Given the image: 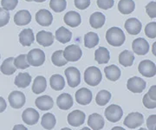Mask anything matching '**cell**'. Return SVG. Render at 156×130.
<instances>
[{
	"label": "cell",
	"mask_w": 156,
	"mask_h": 130,
	"mask_svg": "<svg viewBox=\"0 0 156 130\" xmlns=\"http://www.w3.org/2000/svg\"><path fill=\"white\" fill-rule=\"evenodd\" d=\"M63 21L67 25L72 27V28H75V27H77L81 24L82 18H81V16H80V14L78 12L71 11V12H67L64 15Z\"/></svg>",
	"instance_id": "obj_18"
},
{
	"label": "cell",
	"mask_w": 156,
	"mask_h": 130,
	"mask_svg": "<svg viewBox=\"0 0 156 130\" xmlns=\"http://www.w3.org/2000/svg\"><path fill=\"white\" fill-rule=\"evenodd\" d=\"M14 65L16 68L19 69H28L30 67V64L27 61L26 55L22 54V55H19L16 58H14Z\"/></svg>",
	"instance_id": "obj_39"
},
{
	"label": "cell",
	"mask_w": 156,
	"mask_h": 130,
	"mask_svg": "<svg viewBox=\"0 0 156 130\" xmlns=\"http://www.w3.org/2000/svg\"><path fill=\"white\" fill-rule=\"evenodd\" d=\"M105 76L108 80L112 82H115L121 77V69L116 65H109L104 68Z\"/></svg>",
	"instance_id": "obj_31"
},
{
	"label": "cell",
	"mask_w": 156,
	"mask_h": 130,
	"mask_svg": "<svg viewBox=\"0 0 156 130\" xmlns=\"http://www.w3.org/2000/svg\"><path fill=\"white\" fill-rule=\"evenodd\" d=\"M127 88L132 93H141L146 89V82L138 76H134L128 79Z\"/></svg>",
	"instance_id": "obj_11"
},
{
	"label": "cell",
	"mask_w": 156,
	"mask_h": 130,
	"mask_svg": "<svg viewBox=\"0 0 156 130\" xmlns=\"http://www.w3.org/2000/svg\"><path fill=\"white\" fill-rule=\"evenodd\" d=\"M12 130H28V129H27V128H25L23 125L17 124L14 126V128H13V129Z\"/></svg>",
	"instance_id": "obj_50"
},
{
	"label": "cell",
	"mask_w": 156,
	"mask_h": 130,
	"mask_svg": "<svg viewBox=\"0 0 156 130\" xmlns=\"http://www.w3.org/2000/svg\"><path fill=\"white\" fill-rule=\"evenodd\" d=\"M139 72L145 77H153L156 75V66L150 60H143L138 66Z\"/></svg>",
	"instance_id": "obj_8"
},
{
	"label": "cell",
	"mask_w": 156,
	"mask_h": 130,
	"mask_svg": "<svg viewBox=\"0 0 156 130\" xmlns=\"http://www.w3.org/2000/svg\"><path fill=\"white\" fill-rule=\"evenodd\" d=\"M31 15L27 10H22L17 12L14 16V22L18 26H24L30 23Z\"/></svg>",
	"instance_id": "obj_21"
},
{
	"label": "cell",
	"mask_w": 156,
	"mask_h": 130,
	"mask_svg": "<svg viewBox=\"0 0 156 130\" xmlns=\"http://www.w3.org/2000/svg\"><path fill=\"white\" fill-rule=\"evenodd\" d=\"M90 5V0H75V6L79 10H85Z\"/></svg>",
	"instance_id": "obj_46"
},
{
	"label": "cell",
	"mask_w": 156,
	"mask_h": 130,
	"mask_svg": "<svg viewBox=\"0 0 156 130\" xmlns=\"http://www.w3.org/2000/svg\"><path fill=\"white\" fill-rule=\"evenodd\" d=\"M111 130H126L125 128H121V127H115V128H113Z\"/></svg>",
	"instance_id": "obj_51"
},
{
	"label": "cell",
	"mask_w": 156,
	"mask_h": 130,
	"mask_svg": "<svg viewBox=\"0 0 156 130\" xmlns=\"http://www.w3.org/2000/svg\"><path fill=\"white\" fill-rule=\"evenodd\" d=\"M80 130H91L89 128H82V129Z\"/></svg>",
	"instance_id": "obj_54"
},
{
	"label": "cell",
	"mask_w": 156,
	"mask_h": 130,
	"mask_svg": "<svg viewBox=\"0 0 156 130\" xmlns=\"http://www.w3.org/2000/svg\"><path fill=\"white\" fill-rule=\"evenodd\" d=\"M25 1H27V2H31L32 0H25Z\"/></svg>",
	"instance_id": "obj_57"
},
{
	"label": "cell",
	"mask_w": 156,
	"mask_h": 130,
	"mask_svg": "<svg viewBox=\"0 0 156 130\" xmlns=\"http://www.w3.org/2000/svg\"><path fill=\"white\" fill-rule=\"evenodd\" d=\"M142 102L144 104L147 108H149V109H154L156 107V101H153L151 99L150 97L148 96L147 94H146L144 97H143V100H142Z\"/></svg>",
	"instance_id": "obj_45"
},
{
	"label": "cell",
	"mask_w": 156,
	"mask_h": 130,
	"mask_svg": "<svg viewBox=\"0 0 156 130\" xmlns=\"http://www.w3.org/2000/svg\"><path fill=\"white\" fill-rule=\"evenodd\" d=\"M102 79V75L100 69L95 66L89 67L84 72V81L89 86L95 87L100 83Z\"/></svg>",
	"instance_id": "obj_2"
},
{
	"label": "cell",
	"mask_w": 156,
	"mask_h": 130,
	"mask_svg": "<svg viewBox=\"0 0 156 130\" xmlns=\"http://www.w3.org/2000/svg\"><path fill=\"white\" fill-rule=\"evenodd\" d=\"M146 12L147 14L151 17L154 18L156 17V3L155 2H150L146 5Z\"/></svg>",
	"instance_id": "obj_44"
},
{
	"label": "cell",
	"mask_w": 156,
	"mask_h": 130,
	"mask_svg": "<svg viewBox=\"0 0 156 130\" xmlns=\"http://www.w3.org/2000/svg\"><path fill=\"white\" fill-rule=\"evenodd\" d=\"M64 74L67 78L68 84L71 88H76L81 83V73L76 67H69L65 69Z\"/></svg>",
	"instance_id": "obj_6"
},
{
	"label": "cell",
	"mask_w": 156,
	"mask_h": 130,
	"mask_svg": "<svg viewBox=\"0 0 156 130\" xmlns=\"http://www.w3.org/2000/svg\"><path fill=\"white\" fill-rule=\"evenodd\" d=\"M36 21L41 26L48 27L52 23L53 16L48 10H40L36 14Z\"/></svg>",
	"instance_id": "obj_15"
},
{
	"label": "cell",
	"mask_w": 156,
	"mask_h": 130,
	"mask_svg": "<svg viewBox=\"0 0 156 130\" xmlns=\"http://www.w3.org/2000/svg\"><path fill=\"white\" fill-rule=\"evenodd\" d=\"M40 115L39 113L32 107H29L26 108L22 114L23 121H24V123L28 125H35L38 122V120Z\"/></svg>",
	"instance_id": "obj_13"
},
{
	"label": "cell",
	"mask_w": 156,
	"mask_h": 130,
	"mask_svg": "<svg viewBox=\"0 0 156 130\" xmlns=\"http://www.w3.org/2000/svg\"><path fill=\"white\" fill-rule=\"evenodd\" d=\"M29 64L34 67H39L45 62V54L40 49H33L26 55Z\"/></svg>",
	"instance_id": "obj_3"
},
{
	"label": "cell",
	"mask_w": 156,
	"mask_h": 130,
	"mask_svg": "<svg viewBox=\"0 0 156 130\" xmlns=\"http://www.w3.org/2000/svg\"><path fill=\"white\" fill-rule=\"evenodd\" d=\"M114 0H97V6L101 10H108L114 6Z\"/></svg>",
	"instance_id": "obj_43"
},
{
	"label": "cell",
	"mask_w": 156,
	"mask_h": 130,
	"mask_svg": "<svg viewBox=\"0 0 156 130\" xmlns=\"http://www.w3.org/2000/svg\"><path fill=\"white\" fill-rule=\"evenodd\" d=\"M16 69L17 68L14 65V57H9V58L5 59L0 67L1 72L6 76L13 75L16 72Z\"/></svg>",
	"instance_id": "obj_27"
},
{
	"label": "cell",
	"mask_w": 156,
	"mask_h": 130,
	"mask_svg": "<svg viewBox=\"0 0 156 130\" xmlns=\"http://www.w3.org/2000/svg\"><path fill=\"white\" fill-rule=\"evenodd\" d=\"M155 45H156V43H154V44H153V53H154V55L155 56L156 53H155Z\"/></svg>",
	"instance_id": "obj_52"
},
{
	"label": "cell",
	"mask_w": 156,
	"mask_h": 130,
	"mask_svg": "<svg viewBox=\"0 0 156 130\" xmlns=\"http://www.w3.org/2000/svg\"><path fill=\"white\" fill-rule=\"evenodd\" d=\"M8 100L13 108H21L26 102L25 96L21 91H12L8 96Z\"/></svg>",
	"instance_id": "obj_9"
},
{
	"label": "cell",
	"mask_w": 156,
	"mask_h": 130,
	"mask_svg": "<svg viewBox=\"0 0 156 130\" xmlns=\"http://www.w3.org/2000/svg\"><path fill=\"white\" fill-rule=\"evenodd\" d=\"M126 39L125 34L122 29L118 27H112L107 30L106 40L108 44L115 47H120L124 44Z\"/></svg>",
	"instance_id": "obj_1"
},
{
	"label": "cell",
	"mask_w": 156,
	"mask_h": 130,
	"mask_svg": "<svg viewBox=\"0 0 156 130\" xmlns=\"http://www.w3.org/2000/svg\"><path fill=\"white\" fill-rule=\"evenodd\" d=\"M51 61L53 62V64L57 66V67H62L63 65H66L68 62L63 57V51H55L52 54Z\"/></svg>",
	"instance_id": "obj_37"
},
{
	"label": "cell",
	"mask_w": 156,
	"mask_h": 130,
	"mask_svg": "<svg viewBox=\"0 0 156 130\" xmlns=\"http://www.w3.org/2000/svg\"><path fill=\"white\" fill-rule=\"evenodd\" d=\"M50 7L55 12H62L67 7L66 0H50Z\"/></svg>",
	"instance_id": "obj_38"
},
{
	"label": "cell",
	"mask_w": 156,
	"mask_h": 130,
	"mask_svg": "<svg viewBox=\"0 0 156 130\" xmlns=\"http://www.w3.org/2000/svg\"><path fill=\"white\" fill-rule=\"evenodd\" d=\"M111 99V94L108 90H101L96 95L95 102L99 106H105Z\"/></svg>",
	"instance_id": "obj_36"
},
{
	"label": "cell",
	"mask_w": 156,
	"mask_h": 130,
	"mask_svg": "<svg viewBox=\"0 0 156 130\" xmlns=\"http://www.w3.org/2000/svg\"><path fill=\"white\" fill-rule=\"evenodd\" d=\"M106 17L105 16L99 12H94L89 17V23L91 27L94 29H100L105 23Z\"/></svg>",
	"instance_id": "obj_24"
},
{
	"label": "cell",
	"mask_w": 156,
	"mask_h": 130,
	"mask_svg": "<svg viewBox=\"0 0 156 130\" xmlns=\"http://www.w3.org/2000/svg\"><path fill=\"white\" fill-rule=\"evenodd\" d=\"M61 130H71L70 128H62Z\"/></svg>",
	"instance_id": "obj_55"
},
{
	"label": "cell",
	"mask_w": 156,
	"mask_h": 130,
	"mask_svg": "<svg viewBox=\"0 0 156 130\" xmlns=\"http://www.w3.org/2000/svg\"><path fill=\"white\" fill-rule=\"evenodd\" d=\"M86 115L81 110H74L68 115V123L72 127H80L85 121Z\"/></svg>",
	"instance_id": "obj_12"
},
{
	"label": "cell",
	"mask_w": 156,
	"mask_h": 130,
	"mask_svg": "<svg viewBox=\"0 0 156 130\" xmlns=\"http://www.w3.org/2000/svg\"><path fill=\"white\" fill-rule=\"evenodd\" d=\"M35 41L33 30L31 29H24L19 34V42L23 46H30Z\"/></svg>",
	"instance_id": "obj_23"
},
{
	"label": "cell",
	"mask_w": 156,
	"mask_h": 130,
	"mask_svg": "<svg viewBox=\"0 0 156 130\" xmlns=\"http://www.w3.org/2000/svg\"><path fill=\"white\" fill-rule=\"evenodd\" d=\"M144 122V116L143 114L138 112H133L128 114L127 117L124 120V125L129 128L133 129L135 128H139Z\"/></svg>",
	"instance_id": "obj_5"
},
{
	"label": "cell",
	"mask_w": 156,
	"mask_h": 130,
	"mask_svg": "<svg viewBox=\"0 0 156 130\" xmlns=\"http://www.w3.org/2000/svg\"><path fill=\"white\" fill-rule=\"evenodd\" d=\"M31 83V76L29 73H19L17 74V76L15 78L14 83L18 88H22V89H25L28 86H30Z\"/></svg>",
	"instance_id": "obj_28"
},
{
	"label": "cell",
	"mask_w": 156,
	"mask_h": 130,
	"mask_svg": "<svg viewBox=\"0 0 156 130\" xmlns=\"http://www.w3.org/2000/svg\"><path fill=\"white\" fill-rule=\"evenodd\" d=\"M54 36L50 31L41 30L37 34V42L40 45L44 47H49L54 43Z\"/></svg>",
	"instance_id": "obj_17"
},
{
	"label": "cell",
	"mask_w": 156,
	"mask_h": 130,
	"mask_svg": "<svg viewBox=\"0 0 156 130\" xmlns=\"http://www.w3.org/2000/svg\"><path fill=\"white\" fill-rule=\"evenodd\" d=\"M110 59L109 51H108L105 47H100L98 48L95 52V60L99 64H105L108 63Z\"/></svg>",
	"instance_id": "obj_25"
},
{
	"label": "cell",
	"mask_w": 156,
	"mask_h": 130,
	"mask_svg": "<svg viewBox=\"0 0 156 130\" xmlns=\"http://www.w3.org/2000/svg\"><path fill=\"white\" fill-rule=\"evenodd\" d=\"M104 119L99 114L94 113L90 114L88 119V125L93 130H101L104 127Z\"/></svg>",
	"instance_id": "obj_20"
},
{
	"label": "cell",
	"mask_w": 156,
	"mask_h": 130,
	"mask_svg": "<svg viewBox=\"0 0 156 130\" xmlns=\"http://www.w3.org/2000/svg\"><path fill=\"white\" fill-rule=\"evenodd\" d=\"M56 117L53 114L47 113L43 115L42 121H41V125L44 128L47 130L53 129L54 127L56 126Z\"/></svg>",
	"instance_id": "obj_34"
},
{
	"label": "cell",
	"mask_w": 156,
	"mask_h": 130,
	"mask_svg": "<svg viewBox=\"0 0 156 130\" xmlns=\"http://www.w3.org/2000/svg\"><path fill=\"white\" fill-rule=\"evenodd\" d=\"M155 124L156 115L155 114H152L147 120V127L148 128L149 130H155Z\"/></svg>",
	"instance_id": "obj_47"
},
{
	"label": "cell",
	"mask_w": 156,
	"mask_h": 130,
	"mask_svg": "<svg viewBox=\"0 0 156 130\" xmlns=\"http://www.w3.org/2000/svg\"><path fill=\"white\" fill-rule=\"evenodd\" d=\"M105 117L110 122L119 121L123 115V111L122 107L115 104H112L105 109Z\"/></svg>",
	"instance_id": "obj_7"
},
{
	"label": "cell",
	"mask_w": 156,
	"mask_h": 130,
	"mask_svg": "<svg viewBox=\"0 0 156 130\" xmlns=\"http://www.w3.org/2000/svg\"><path fill=\"white\" fill-rule=\"evenodd\" d=\"M32 1H35L37 3H43V2H44L46 0H32Z\"/></svg>",
	"instance_id": "obj_53"
},
{
	"label": "cell",
	"mask_w": 156,
	"mask_h": 130,
	"mask_svg": "<svg viewBox=\"0 0 156 130\" xmlns=\"http://www.w3.org/2000/svg\"><path fill=\"white\" fill-rule=\"evenodd\" d=\"M139 130H147V128H140Z\"/></svg>",
	"instance_id": "obj_56"
},
{
	"label": "cell",
	"mask_w": 156,
	"mask_h": 130,
	"mask_svg": "<svg viewBox=\"0 0 156 130\" xmlns=\"http://www.w3.org/2000/svg\"><path fill=\"white\" fill-rule=\"evenodd\" d=\"M50 83L51 89L54 90L60 91L64 89L65 86V80L62 76L61 75L55 74L53 75L50 79Z\"/></svg>",
	"instance_id": "obj_33"
},
{
	"label": "cell",
	"mask_w": 156,
	"mask_h": 130,
	"mask_svg": "<svg viewBox=\"0 0 156 130\" xmlns=\"http://www.w3.org/2000/svg\"><path fill=\"white\" fill-rule=\"evenodd\" d=\"M135 9V4L133 0H120L118 3V10L122 14H131Z\"/></svg>",
	"instance_id": "obj_26"
},
{
	"label": "cell",
	"mask_w": 156,
	"mask_h": 130,
	"mask_svg": "<svg viewBox=\"0 0 156 130\" xmlns=\"http://www.w3.org/2000/svg\"><path fill=\"white\" fill-rule=\"evenodd\" d=\"M83 56L81 48L76 44L67 46L63 51V57L67 62H76Z\"/></svg>",
	"instance_id": "obj_4"
},
{
	"label": "cell",
	"mask_w": 156,
	"mask_h": 130,
	"mask_svg": "<svg viewBox=\"0 0 156 130\" xmlns=\"http://www.w3.org/2000/svg\"><path fill=\"white\" fill-rule=\"evenodd\" d=\"M148 96L150 97L153 101H156V86L155 85H153L149 89V91L147 93Z\"/></svg>",
	"instance_id": "obj_48"
},
{
	"label": "cell",
	"mask_w": 156,
	"mask_h": 130,
	"mask_svg": "<svg viewBox=\"0 0 156 130\" xmlns=\"http://www.w3.org/2000/svg\"><path fill=\"white\" fill-rule=\"evenodd\" d=\"M71 37H72V32L63 26L57 29V30L56 31V40L62 44L69 43L71 40Z\"/></svg>",
	"instance_id": "obj_32"
},
{
	"label": "cell",
	"mask_w": 156,
	"mask_h": 130,
	"mask_svg": "<svg viewBox=\"0 0 156 130\" xmlns=\"http://www.w3.org/2000/svg\"><path fill=\"white\" fill-rule=\"evenodd\" d=\"M47 88V82L45 77L43 76H38L34 80L33 85H32V91L34 94H41L44 92Z\"/></svg>",
	"instance_id": "obj_29"
},
{
	"label": "cell",
	"mask_w": 156,
	"mask_h": 130,
	"mask_svg": "<svg viewBox=\"0 0 156 130\" xmlns=\"http://www.w3.org/2000/svg\"><path fill=\"white\" fill-rule=\"evenodd\" d=\"M6 107H7V104H6L5 100L0 96V113H3L6 109Z\"/></svg>",
	"instance_id": "obj_49"
},
{
	"label": "cell",
	"mask_w": 156,
	"mask_h": 130,
	"mask_svg": "<svg viewBox=\"0 0 156 130\" xmlns=\"http://www.w3.org/2000/svg\"><path fill=\"white\" fill-rule=\"evenodd\" d=\"M18 4V0H2L1 5L6 11H13Z\"/></svg>",
	"instance_id": "obj_41"
},
{
	"label": "cell",
	"mask_w": 156,
	"mask_h": 130,
	"mask_svg": "<svg viewBox=\"0 0 156 130\" xmlns=\"http://www.w3.org/2000/svg\"><path fill=\"white\" fill-rule=\"evenodd\" d=\"M99 44V37L95 32H88L84 36V45L86 48L92 49Z\"/></svg>",
	"instance_id": "obj_35"
},
{
	"label": "cell",
	"mask_w": 156,
	"mask_h": 130,
	"mask_svg": "<svg viewBox=\"0 0 156 130\" xmlns=\"http://www.w3.org/2000/svg\"><path fill=\"white\" fill-rule=\"evenodd\" d=\"M56 104L62 110H69L74 104L72 96L68 93H63L57 97Z\"/></svg>",
	"instance_id": "obj_19"
},
{
	"label": "cell",
	"mask_w": 156,
	"mask_h": 130,
	"mask_svg": "<svg viewBox=\"0 0 156 130\" xmlns=\"http://www.w3.org/2000/svg\"><path fill=\"white\" fill-rule=\"evenodd\" d=\"M35 104L40 110L45 111V110H50L53 107L54 102L50 96H42L36 99Z\"/></svg>",
	"instance_id": "obj_22"
},
{
	"label": "cell",
	"mask_w": 156,
	"mask_h": 130,
	"mask_svg": "<svg viewBox=\"0 0 156 130\" xmlns=\"http://www.w3.org/2000/svg\"><path fill=\"white\" fill-rule=\"evenodd\" d=\"M132 49L135 54L139 56H144L146 54H147V52L149 51L150 46L147 40L142 37H139L133 41Z\"/></svg>",
	"instance_id": "obj_10"
},
{
	"label": "cell",
	"mask_w": 156,
	"mask_h": 130,
	"mask_svg": "<svg viewBox=\"0 0 156 130\" xmlns=\"http://www.w3.org/2000/svg\"><path fill=\"white\" fill-rule=\"evenodd\" d=\"M145 34L150 38L156 37V22H152L147 24L145 28Z\"/></svg>",
	"instance_id": "obj_40"
},
{
	"label": "cell",
	"mask_w": 156,
	"mask_h": 130,
	"mask_svg": "<svg viewBox=\"0 0 156 130\" xmlns=\"http://www.w3.org/2000/svg\"><path fill=\"white\" fill-rule=\"evenodd\" d=\"M10 21V13L3 8H0V28L5 26Z\"/></svg>",
	"instance_id": "obj_42"
},
{
	"label": "cell",
	"mask_w": 156,
	"mask_h": 130,
	"mask_svg": "<svg viewBox=\"0 0 156 130\" xmlns=\"http://www.w3.org/2000/svg\"><path fill=\"white\" fill-rule=\"evenodd\" d=\"M124 27L126 29V30L128 31V34L135 36V35H138L140 32L141 28H142V24L137 18L132 17V18H128V20L125 22Z\"/></svg>",
	"instance_id": "obj_16"
},
{
	"label": "cell",
	"mask_w": 156,
	"mask_h": 130,
	"mask_svg": "<svg viewBox=\"0 0 156 130\" xmlns=\"http://www.w3.org/2000/svg\"><path fill=\"white\" fill-rule=\"evenodd\" d=\"M134 61V53L132 51H123L119 55V62L122 65L123 67H130L133 65Z\"/></svg>",
	"instance_id": "obj_30"
},
{
	"label": "cell",
	"mask_w": 156,
	"mask_h": 130,
	"mask_svg": "<svg viewBox=\"0 0 156 130\" xmlns=\"http://www.w3.org/2000/svg\"><path fill=\"white\" fill-rule=\"evenodd\" d=\"M0 58H1V56H0Z\"/></svg>",
	"instance_id": "obj_58"
},
{
	"label": "cell",
	"mask_w": 156,
	"mask_h": 130,
	"mask_svg": "<svg viewBox=\"0 0 156 130\" xmlns=\"http://www.w3.org/2000/svg\"><path fill=\"white\" fill-rule=\"evenodd\" d=\"M76 100L81 105H88L92 101V92L87 88H82L76 92Z\"/></svg>",
	"instance_id": "obj_14"
}]
</instances>
